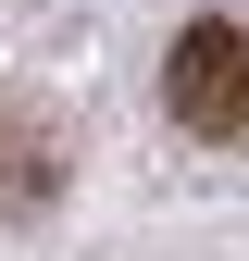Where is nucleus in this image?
<instances>
[{
  "label": "nucleus",
  "instance_id": "1",
  "mask_svg": "<svg viewBox=\"0 0 249 261\" xmlns=\"http://www.w3.org/2000/svg\"><path fill=\"white\" fill-rule=\"evenodd\" d=\"M162 112L187 137H212V149H249V25L237 13H200L162 50Z\"/></svg>",
  "mask_w": 249,
  "mask_h": 261
},
{
  "label": "nucleus",
  "instance_id": "2",
  "mask_svg": "<svg viewBox=\"0 0 249 261\" xmlns=\"http://www.w3.org/2000/svg\"><path fill=\"white\" fill-rule=\"evenodd\" d=\"M50 199H62V137L25 124V112H0V224H25Z\"/></svg>",
  "mask_w": 249,
  "mask_h": 261
}]
</instances>
